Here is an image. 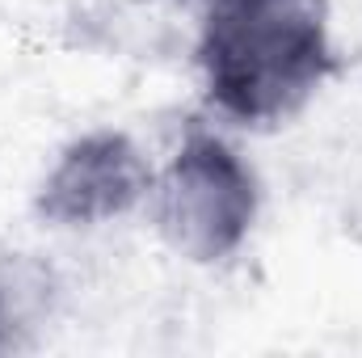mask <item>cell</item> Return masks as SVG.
I'll return each instance as SVG.
<instances>
[{"instance_id":"1","label":"cell","mask_w":362,"mask_h":358,"mask_svg":"<svg viewBox=\"0 0 362 358\" xmlns=\"http://www.w3.org/2000/svg\"><path fill=\"white\" fill-rule=\"evenodd\" d=\"M329 21L333 0H206L194 38L206 105L253 131L303 114L341 72Z\"/></svg>"},{"instance_id":"2","label":"cell","mask_w":362,"mask_h":358,"mask_svg":"<svg viewBox=\"0 0 362 358\" xmlns=\"http://www.w3.org/2000/svg\"><path fill=\"white\" fill-rule=\"evenodd\" d=\"M148 198L156 236L177 258L194 266H223L257 224L262 181L219 131L189 122Z\"/></svg>"},{"instance_id":"3","label":"cell","mask_w":362,"mask_h":358,"mask_svg":"<svg viewBox=\"0 0 362 358\" xmlns=\"http://www.w3.org/2000/svg\"><path fill=\"white\" fill-rule=\"evenodd\" d=\"M152 165L127 131L76 135L34 190V215L47 228H101L131 215L152 194Z\"/></svg>"},{"instance_id":"4","label":"cell","mask_w":362,"mask_h":358,"mask_svg":"<svg viewBox=\"0 0 362 358\" xmlns=\"http://www.w3.org/2000/svg\"><path fill=\"white\" fill-rule=\"evenodd\" d=\"M17 325H21V295H17V270L0 262V354L17 346Z\"/></svg>"}]
</instances>
